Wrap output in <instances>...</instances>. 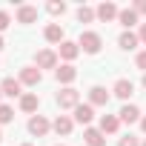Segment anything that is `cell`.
Here are the masks:
<instances>
[{"mask_svg": "<svg viewBox=\"0 0 146 146\" xmlns=\"http://www.w3.org/2000/svg\"><path fill=\"white\" fill-rule=\"evenodd\" d=\"M78 46H80L86 54H98V52H100V46H103V40H100V35H98V32H83V35H80V40H78Z\"/></svg>", "mask_w": 146, "mask_h": 146, "instance_id": "obj_1", "label": "cell"}, {"mask_svg": "<svg viewBox=\"0 0 146 146\" xmlns=\"http://www.w3.org/2000/svg\"><path fill=\"white\" fill-rule=\"evenodd\" d=\"M78 103H80V92H78V89L66 86V89L57 92V106H60V109H75Z\"/></svg>", "mask_w": 146, "mask_h": 146, "instance_id": "obj_2", "label": "cell"}, {"mask_svg": "<svg viewBox=\"0 0 146 146\" xmlns=\"http://www.w3.org/2000/svg\"><path fill=\"white\" fill-rule=\"evenodd\" d=\"M49 129H52V123H49L43 115H32V117H29V132H32L35 137H43V135H49Z\"/></svg>", "mask_w": 146, "mask_h": 146, "instance_id": "obj_3", "label": "cell"}, {"mask_svg": "<svg viewBox=\"0 0 146 146\" xmlns=\"http://www.w3.org/2000/svg\"><path fill=\"white\" fill-rule=\"evenodd\" d=\"M17 80H20L23 86H37V83L43 80V75H40V69H37V66H23Z\"/></svg>", "mask_w": 146, "mask_h": 146, "instance_id": "obj_4", "label": "cell"}, {"mask_svg": "<svg viewBox=\"0 0 146 146\" xmlns=\"http://www.w3.org/2000/svg\"><path fill=\"white\" fill-rule=\"evenodd\" d=\"M35 63H37V69H54L57 66V54L52 49H40L35 54Z\"/></svg>", "mask_w": 146, "mask_h": 146, "instance_id": "obj_5", "label": "cell"}, {"mask_svg": "<svg viewBox=\"0 0 146 146\" xmlns=\"http://www.w3.org/2000/svg\"><path fill=\"white\" fill-rule=\"evenodd\" d=\"M92 117H95V109H92V103H78V106H75V120H78V123L89 126V123H92Z\"/></svg>", "mask_w": 146, "mask_h": 146, "instance_id": "obj_6", "label": "cell"}, {"mask_svg": "<svg viewBox=\"0 0 146 146\" xmlns=\"http://www.w3.org/2000/svg\"><path fill=\"white\" fill-rule=\"evenodd\" d=\"M54 78H57L60 83H66V86H69L72 80L78 78V69L72 66V63H66V66H60V69H54Z\"/></svg>", "mask_w": 146, "mask_h": 146, "instance_id": "obj_7", "label": "cell"}, {"mask_svg": "<svg viewBox=\"0 0 146 146\" xmlns=\"http://www.w3.org/2000/svg\"><path fill=\"white\" fill-rule=\"evenodd\" d=\"M89 103H92V106H106V103H109V92H106L103 86H92V89H89Z\"/></svg>", "mask_w": 146, "mask_h": 146, "instance_id": "obj_8", "label": "cell"}, {"mask_svg": "<svg viewBox=\"0 0 146 146\" xmlns=\"http://www.w3.org/2000/svg\"><path fill=\"white\" fill-rule=\"evenodd\" d=\"M95 12H98V17H100V20H103V23H109V20H115V17H117V15H120V12H117V6H115V3H100V6H98V9H95Z\"/></svg>", "mask_w": 146, "mask_h": 146, "instance_id": "obj_9", "label": "cell"}, {"mask_svg": "<svg viewBox=\"0 0 146 146\" xmlns=\"http://www.w3.org/2000/svg\"><path fill=\"white\" fill-rule=\"evenodd\" d=\"M120 100H129L132 98V92H135V86H132V80H126V78H120L117 83H115V89H112Z\"/></svg>", "mask_w": 146, "mask_h": 146, "instance_id": "obj_10", "label": "cell"}, {"mask_svg": "<svg viewBox=\"0 0 146 146\" xmlns=\"http://www.w3.org/2000/svg\"><path fill=\"white\" fill-rule=\"evenodd\" d=\"M83 140H86V146H106L103 132H100V129H92V126L83 132Z\"/></svg>", "mask_w": 146, "mask_h": 146, "instance_id": "obj_11", "label": "cell"}, {"mask_svg": "<svg viewBox=\"0 0 146 146\" xmlns=\"http://www.w3.org/2000/svg\"><path fill=\"white\" fill-rule=\"evenodd\" d=\"M35 20H37V9H35V6H20V9H17V23L29 26V23H35Z\"/></svg>", "mask_w": 146, "mask_h": 146, "instance_id": "obj_12", "label": "cell"}, {"mask_svg": "<svg viewBox=\"0 0 146 146\" xmlns=\"http://www.w3.org/2000/svg\"><path fill=\"white\" fill-rule=\"evenodd\" d=\"M117 126H120V117H115V115H103L100 117V132L103 135H115Z\"/></svg>", "mask_w": 146, "mask_h": 146, "instance_id": "obj_13", "label": "cell"}, {"mask_svg": "<svg viewBox=\"0 0 146 146\" xmlns=\"http://www.w3.org/2000/svg\"><path fill=\"white\" fill-rule=\"evenodd\" d=\"M20 86H23V83H20V80H15V78H6L3 83H0V89H3V95H6V98H17V95H20Z\"/></svg>", "mask_w": 146, "mask_h": 146, "instance_id": "obj_14", "label": "cell"}, {"mask_svg": "<svg viewBox=\"0 0 146 146\" xmlns=\"http://www.w3.org/2000/svg\"><path fill=\"white\" fill-rule=\"evenodd\" d=\"M43 37H46L49 43H63V29H60V23H49L46 32H43Z\"/></svg>", "mask_w": 146, "mask_h": 146, "instance_id": "obj_15", "label": "cell"}, {"mask_svg": "<svg viewBox=\"0 0 146 146\" xmlns=\"http://www.w3.org/2000/svg\"><path fill=\"white\" fill-rule=\"evenodd\" d=\"M120 120H123V123H135V120H140V109H137L135 103H126V106L120 109Z\"/></svg>", "mask_w": 146, "mask_h": 146, "instance_id": "obj_16", "label": "cell"}, {"mask_svg": "<svg viewBox=\"0 0 146 146\" xmlns=\"http://www.w3.org/2000/svg\"><path fill=\"white\" fill-rule=\"evenodd\" d=\"M78 52H80L78 43H72V40H63V43H60V57H63V60H75Z\"/></svg>", "mask_w": 146, "mask_h": 146, "instance_id": "obj_17", "label": "cell"}, {"mask_svg": "<svg viewBox=\"0 0 146 146\" xmlns=\"http://www.w3.org/2000/svg\"><path fill=\"white\" fill-rule=\"evenodd\" d=\"M72 126H75V123H72V117H66V115H57V120L52 123V129H54L57 135H69Z\"/></svg>", "mask_w": 146, "mask_h": 146, "instance_id": "obj_18", "label": "cell"}, {"mask_svg": "<svg viewBox=\"0 0 146 146\" xmlns=\"http://www.w3.org/2000/svg\"><path fill=\"white\" fill-rule=\"evenodd\" d=\"M117 43H120V49H126V52H132V49H135V46H137V43H140V37H137V35H135V32H123V35H120V40H117Z\"/></svg>", "mask_w": 146, "mask_h": 146, "instance_id": "obj_19", "label": "cell"}, {"mask_svg": "<svg viewBox=\"0 0 146 146\" xmlns=\"http://www.w3.org/2000/svg\"><path fill=\"white\" fill-rule=\"evenodd\" d=\"M117 20H120V23L126 26V32H129V29L137 23V12H135V9H123V12L117 15Z\"/></svg>", "mask_w": 146, "mask_h": 146, "instance_id": "obj_20", "label": "cell"}, {"mask_svg": "<svg viewBox=\"0 0 146 146\" xmlns=\"http://www.w3.org/2000/svg\"><path fill=\"white\" fill-rule=\"evenodd\" d=\"M37 106H40V98L37 95H23L20 98V109L23 112H37Z\"/></svg>", "mask_w": 146, "mask_h": 146, "instance_id": "obj_21", "label": "cell"}, {"mask_svg": "<svg viewBox=\"0 0 146 146\" xmlns=\"http://www.w3.org/2000/svg\"><path fill=\"white\" fill-rule=\"evenodd\" d=\"M95 17H98L95 9H89V6H80V9H78V20H80V23H92Z\"/></svg>", "mask_w": 146, "mask_h": 146, "instance_id": "obj_22", "label": "cell"}, {"mask_svg": "<svg viewBox=\"0 0 146 146\" xmlns=\"http://www.w3.org/2000/svg\"><path fill=\"white\" fill-rule=\"evenodd\" d=\"M12 120H15V112H12V106L0 103V126H3V123H12Z\"/></svg>", "mask_w": 146, "mask_h": 146, "instance_id": "obj_23", "label": "cell"}, {"mask_svg": "<svg viewBox=\"0 0 146 146\" xmlns=\"http://www.w3.org/2000/svg\"><path fill=\"white\" fill-rule=\"evenodd\" d=\"M46 9H49V15H63V12H66V3H57V0H52Z\"/></svg>", "mask_w": 146, "mask_h": 146, "instance_id": "obj_24", "label": "cell"}, {"mask_svg": "<svg viewBox=\"0 0 146 146\" xmlns=\"http://www.w3.org/2000/svg\"><path fill=\"white\" fill-rule=\"evenodd\" d=\"M117 146H140V143H137V137H135V135H126V137H120V143H117Z\"/></svg>", "mask_w": 146, "mask_h": 146, "instance_id": "obj_25", "label": "cell"}, {"mask_svg": "<svg viewBox=\"0 0 146 146\" xmlns=\"http://www.w3.org/2000/svg\"><path fill=\"white\" fill-rule=\"evenodd\" d=\"M9 23H12V20H9V15H6V12H0V32L9 29Z\"/></svg>", "mask_w": 146, "mask_h": 146, "instance_id": "obj_26", "label": "cell"}, {"mask_svg": "<svg viewBox=\"0 0 146 146\" xmlns=\"http://www.w3.org/2000/svg\"><path fill=\"white\" fill-rule=\"evenodd\" d=\"M135 12H137V15H146V0H137V3H135Z\"/></svg>", "mask_w": 146, "mask_h": 146, "instance_id": "obj_27", "label": "cell"}, {"mask_svg": "<svg viewBox=\"0 0 146 146\" xmlns=\"http://www.w3.org/2000/svg\"><path fill=\"white\" fill-rule=\"evenodd\" d=\"M137 69H143V72H146V52H140V54H137Z\"/></svg>", "mask_w": 146, "mask_h": 146, "instance_id": "obj_28", "label": "cell"}, {"mask_svg": "<svg viewBox=\"0 0 146 146\" xmlns=\"http://www.w3.org/2000/svg\"><path fill=\"white\" fill-rule=\"evenodd\" d=\"M137 37H140V40H143V43H146V23H143V26H140V35H137Z\"/></svg>", "mask_w": 146, "mask_h": 146, "instance_id": "obj_29", "label": "cell"}, {"mask_svg": "<svg viewBox=\"0 0 146 146\" xmlns=\"http://www.w3.org/2000/svg\"><path fill=\"white\" fill-rule=\"evenodd\" d=\"M140 129H143V132H146V117H143V120H140Z\"/></svg>", "mask_w": 146, "mask_h": 146, "instance_id": "obj_30", "label": "cell"}, {"mask_svg": "<svg viewBox=\"0 0 146 146\" xmlns=\"http://www.w3.org/2000/svg\"><path fill=\"white\" fill-rule=\"evenodd\" d=\"M143 89H146V75H143Z\"/></svg>", "mask_w": 146, "mask_h": 146, "instance_id": "obj_31", "label": "cell"}, {"mask_svg": "<svg viewBox=\"0 0 146 146\" xmlns=\"http://www.w3.org/2000/svg\"><path fill=\"white\" fill-rule=\"evenodd\" d=\"M0 49H3V37H0Z\"/></svg>", "mask_w": 146, "mask_h": 146, "instance_id": "obj_32", "label": "cell"}, {"mask_svg": "<svg viewBox=\"0 0 146 146\" xmlns=\"http://www.w3.org/2000/svg\"><path fill=\"white\" fill-rule=\"evenodd\" d=\"M0 140H3V129H0Z\"/></svg>", "mask_w": 146, "mask_h": 146, "instance_id": "obj_33", "label": "cell"}, {"mask_svg": "<svg viewBox=\"0 0 146 146\" xmlns=\"http://www.w3.org/2000/svg\"><path fill=\"white\" fill-rule=\"evenodd\" d=\"M0 98H3V89H0Z\"/></svg>", "mask_w": 146, "mask_h": 146, "instance_id": "obj_34", "label": "cell"}, {"mask_svg": "<svg viewBox=\"0 0 146 146\" xmlns=\"http://www.w3.org/2000/svg\"><path fill=\"white\" fill-rule=\"evenodd\" d=\"M23 146H32V143H23Z\"/></svg>", "mask_w": 146, "mask_h": 146, "instance_id": "obj_35", "label": "cell"}, {"mask_svg": "<svg viewBox=\"0 0 146 146\" xmlns=\"http://www.w3.org/2000/svg\"><path fill=\"white\" fill-rule=\"evenodd\" d=\"M140 146H146V140H143V143H140Z\"/></svg>", "mask_w": 146, "mask_h": 146, "instance_id": "obj_36", "label": "cell"}, {"mask_svg": "<svg viewBox=\"0 0 146 146\" xmlns=\"http://www.w3.org/2000/svg\"><path fill=\"white\" fill-rule=\"evenodd\" d=\"M60 146H63V143H60Z\"/></svg>", "mask_w": 146, "mask_h": 146, "instance_id": "obj_37", "label": "cell"}]
</instances>
